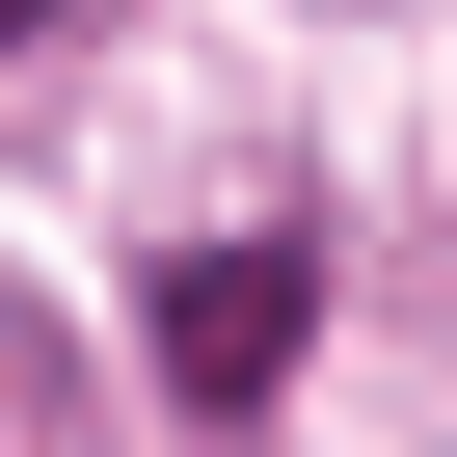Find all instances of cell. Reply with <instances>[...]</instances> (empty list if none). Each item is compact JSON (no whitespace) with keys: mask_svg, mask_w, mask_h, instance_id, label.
Instances as JSON below:
<instances>
[{"mask_svg":"<svg viewBox=\"0 0 457 457\" xmlns=\"http://www.w3.org/2000/svg\"><path fill=\"white\" fill-rule=\"evenodd\" d=\"M28 28H81V0H0V54H28Z\"/></svg>","mask_w":457,"mask_h":457,"instance_id":"obj_2","label":"cell"},{"mask_svg":"<svg viewBox=\"0 0 457 457\" xmlns=\"http://www.w3.org/2000/svg\"><path fill=\"white\" fill-rule=\"evenodd\" d=\"M296 350H323V243H296V215H215V243H162V403H188V430L296 403Z\"/></svg>","mask_w":457,"mask_h":457,"instance_id":"obj_1","label":"cell"}]
</instances>
